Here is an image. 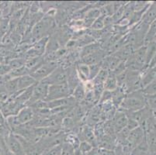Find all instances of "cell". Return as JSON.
<instances>
[{"mask_svg":"<svg viewBox=\"0 0 156 155\" xmlns=\"http://www.w3.org/2000/svg\"><path fill=\"white\" fill-rule=\"evenodd\" d=\"M55 23L56 22L55 21L54 16L44 14V16L42 19H41L33 27L30 38V44H34L37 41L45 37H50V33H51L52 31L56 27Z\"/></svg>","mask_w":156,"mask_h":155,"instance_id":"1","label":"cell"},{"mask_svg":"<svg viewBox=\"0 0 156 155\" xmlns=\"http://www.w3.org/2000/svg\"><path fill=\"white\" fill-rule=\"evenodd\" d=\"M146 106L145 95L142 89L127 94L119 109L126 112H135Z\"/></svg>","mask_w":156,"mask_h":155,"instance_id":"2","label":"cell"},{"mask_svg":"<svg viewBox=\"0 0 156 155\" xmlns=\"http://www.w3.org/2000/svg\"><path fill=\"white\" fill-rule=\"evenodd\" d=\"M72 92L68 83L49 85L48 96L45 102H51L57 99L69 97L72 96Z\"/></svg>","mask_w":156,"mask_h":155,"instance_id":"3","label":"cell"},{"mask_svg":"<svg viewBox=\"0 0 156 155\" xmlns=\"http://www.w3.org/2000/svg\"><path fill=\"white\" fill-rule=\"evenodd\" d=\"M48 85H59V84L67 83V72L66 68L62 65H58L55 70L47 77L46 79L41 81Z\"/></svg>","mask_w":156,"mask_h":155,"instance_id":"4","label":"cell"},{"mask_svg":"<svg viewBox=\"0 0 156 155\" xmlns=\"http://www.w3.org/2000/svg\"><path fill=\"white\" fill-rule=\"evenodd\" d=\"M58 66L56 62H45L42 65L30 74L31 76L37 82H41L46 79L57 67Z\"/></svg>","mask_w":156,"mask_h":155,"instance_id":"5","label":"cell"},{"mask_svg":"<svg viewBox=\"0 0 156 155\" xmlns=\"http://www.w3.org/2000/svg\"><path fill=\"white\" fill-rule=\"evenodd\" d=\"M48 87H49V85L44 83V82H37V83L34 85L31 99H30L29 102H28L27 105L26 106H30L31 104L37 102V101L46 100L47 96H48Z\"/></svg>","mask_w":156,"mask_h":155,"instance_id":"6","label":"cell"},{"mask_svg":"<svg viewBox=\"0 0 156 155\" xmlns=\"http://www.w3.org/2000/svg\"><path fill=\"white\" fill-rule=\"evenodd\" d=\"M23 107L24 106L19 103L16 99L9 98V100L3 104L1 112H2L4 117L6 119L9 116H16L20 111V109Z\"/></svg>","mask_w":156,"mask_h":155,"instance_id":"7","label":"cell"},{"mask_svg":"<svg viewBox=\"0 0 156 155\" xmlns=\"http://www.w3.org/2000/svg\"><path fill=\"white\" fill-rule=\"evenodd\" d=\"M5 142L7 149L13 155H27L20 142L12 133H9L5 137Z\"/></svg>","mask_w":156,"mask_h":155,"instance_id":"8","label":"cell"},{"mask_svg":"<svg viewBox=\"0 0 156 155\" xmlns=\"http://www.w3.org/2000/svg\"><path fill=\"white\" fill-rule=\"evenodd\" d=\"M146 139V133L140 126L131 130L127 136V142L134 149Z\"/></svg>","mask_w":156,"mask_h":155,"instance_id":"9","label":"cell"},{"mask_svg":"<svg viewBox=\"0 0 156 155\" xmlns=\"http://www.w3.org/2000/svg\"><path fill=\"white\" fill-rule=\"evenodd\" d=\"M112 121H113V126H114L116 133H117L127 126L128 118L124 110L118 109L115 116L112 119Z\"/></svg>","mask_w":156,"mask_h":155,"instance_id":"10","label":"cell"},{"mask_svg":"<svg viewBox=\"0 0 156 155\" xmlns=\"http://www.w3.org/2000/svg\"><path fill=\"white\" fill-rule=\"evenodd\" d=\"M106 51L102 48L100 51H96L95 53L89 55L87 56H85L83 58H80V63L85 64L87 65H93L100 64V62L104 59L105 57L106 56Z\"/></svg>","mask_w":156,"mask_h":155,"instance_id":"11","label":"cell"},{"mask_svg":"<svg viewBox=\"0 0 156 155\" xmlns=\"http://www.w3.org/2000/svg\"><path fill=\"white\" fill-rule=\"evenodd\" d=\"M48 107L49 109H57V108L62 107H71V106H76L79 103L76 102V100L72 97V96L64 99H57V100L51 101V102H47Z\"/></svg>","mask_w":156,"mask_h":155,"instance_id":"12","label":"cell"},{"mask_svg":"<svg viewBox=\"0 0 156 155\" xmlns=\"http://www.w3.org/2000/svg\"><path fill=\"white\" fill-rule=\"evenodd\" d=\"M16 116L20 124L25 125L32 121L35 116V112L30 106H24Z\"/></svg>","mask_w":156,"mask_h":155,"instance_id":"13","label":"cell"},{"mask_svg":"<svg viewBox=\"0 0 156 155\" xmlns=\"http://www.w3.org/2000/svg\"><path fill=\"white\" fill-rule=\"evenodd\" d=\"M156 19V1L150 2L149 5L143 14L141 22L150 26Z\"/></svg>","mask_w":156,"mask_h":155,"instance_id":"14","label":"cell"},{"mask_svg":"<svg viewBox=\"0 0 156 155\" xmlns=\"http://www.w3.org/2000/svg\"><path fill=\"white\" fill-rule=\"evenodd\" d=\"M112 99L111 102L113 106L117 108V109L120 107V104L122 103L123 100L124 99L125 96H127V92L124 88V86H120L117 87L115 90L112 91Z\"/></svg>","mask_w":156,"mask_h":155,"instance_id":"15","label":"cell"},{"mask_svg":"<svg viewBox=\"0 0 156 155\" xmlns=\"http://www.w3.org/2000/svg\"><path fill=\"white\" fill-rule=\"evenodd\" d=\"M37 83L30 75H27L18 78V92H22Z\"/></svg>","mask_w":156,"mask_h":155,"instance_id":"16","label":"cell"},{"mask_svg":"<svg viewBox=\"0 0 156 155\" xmlns=\"http://www.w3.org/2000/svg\"><path fill=\"white\" fill-rule=\"evenodd\" d=\"M76 72L81 82H86L89 80V67L83 63H79L76 65Z\"/></svg>","mask_w":156,"mask_h":155,"instance_id":"17","label":"cell"},{"mask_svg":"<svg viewBox=\"0 0 156 155\" xmlns=\"http://www.w3.org/2000/svg\"><path fill=\"white\" fill-rule=\"evenodd\" d=\"M86 95V90L85 88V85L83 82H80L79 85L76 87V89H74L72 92V96L76 99V102L78 103H80L81 102H83L84 100L85 97Z\"/></svg>","mask_w":156,"mask_h":155,"instance_id":"18","label":"cell"},{"mask_svg":"<svg viewBox=\"0 0 156 155\" xmlns=\"http://www.w3.org/2000/svg\"><path fill=\"white\" fill-rule=\"evenodd\" d=\"M117 87H118V84H117V75H115L113 72H110L104 82V89L112 92V91L115 90Z\"/></svg>","mask_w":156,"mask_h":155,"instance_id":"19","label":"cell"},{"mask_svg":"<svg viewBox=\"0 0 156 155\" xmlns=\"http://www.w3.org/2000/svg\"><path fill=\"white\" fill-rule=\"evenodd\" d=\"M146 141L150 154L156 153V130L146 133Z\"/></svg>","mask_w":156,"mask_h":155,"instance_id":"20","label":"cell"},{"mask_svg":"<svg viewBox=\"0 0 156 155\" xmlns=\"http://www.w3.org/2000/svg\"><path fill=\"white\" fill-rule=\"evenodd\" d=\"M101 45L99 44V43H92V44H89L86 45V46L83 47V49L81 50L80 51V58H83L85 56H87L89 55H91V54L95 53L96 51L101 50Z\"/></svg>","mask_w":156,"mask_h":155,"instance_id":"21","label":"cell"},{"mask_svg":"<svg viewBox=\"0 0 156 155\" xmlns=\"http://www.w3.org/2000/svg\"><path fill=\"white\" fill-rule=\"evenodd\" d=\"M5 88L9 96H12L18 92V78L12 79L5 82Z\"/></svg>","mask_w":156,"mask_h":155,"instance_id":"22","label":"cell"},{"mask_svg":"<svg viewBox=\"0 0 156 155\" xmlns=\"http://www.w3.org/2000/svg\"><path fill=\"white\" fill-rule=\"evenodd\" d=\"M146 46V64L148 67L150 62L154 57L156 51V43L154 41H151L145 45Z\"/></svg>","mask_w":156,"mask_h":155,"instance_id":"23","label":"cell"},{"mask_svg":"<svg viewBox=\"0 0 156 155\" xmlns=\"http://www.w3.org/2000/svg\"><path fill=\"white\" fill-rule=\"evenodd\" d=\"M156 35V19L149 26V29L147 31V33L146 35L145 40H144V45L148 44L149 42L154 40V36Z\"/></svg>","mask_w":156,"mask_h":155,"instance_id":"24","label":"cell"},{"mask_svg":"<svg viewBox=\"0 0 156 155\" xmlns=\"http://www.w3.org/2000/svg\"><path fill=\"white\" fill-rule=\"evenodd\" d=\"M61 155H77L76 149L72 144L68 142H63L62 143V153Z\"/></svg>","mask_w":156,"mask_h":155,"instance_id":"25","label":"cell"},{"mask_svg":"<svg viewBox=\"0 0 156 155\" xmlns=\"http://www.w3.org/2000/svg\"><path fill=\"white\" fill-rule=\"evenodd\" d=\"M146 106L149 108L154 115L156 114V94L145 96Z\"/></svg>","mask_w":156,"mask_h":155,"instance_id":"26","label":"cell"},{"mask_svg":"<svg viewBox=\"0 0 156 155\" xmlns=\"http://www.w3.org/2000/svg\"><path fill=\"white\" fill-rule=\"evenodd\" d=\"M105 18L102 16H100L97 19L93 22V25L91 26V29L93 30H103L106 27V23H105Z\"/></svg>","mask_w":156,"mask_h":155,"instance_id":"27","label":"cell"},{"mask_svg":"<svg viewBox=\"0 0 156 155\" xmlns=\"http://www.w3.org/2000/svg\"><path fill=\"white\" fill-rule=\"evenodd\" d=\"M109 71L106 70V69H103L102 68L101 70L100 71V72L98 73V75H96V78L93 80V82L94 83H100V84H104L105 81H106V78L109 75Z\"/></svg>","mask_w":156,"mask_h":155,"instance_id":"28","label":"cell"},{"mask_svg":"<svg viewBox=\"0 0 156 155\" xmlns=\"http://www.w3.org/2000/svg\"><path fill=\"white\" fill-rule=\"evenodd\" d=\"M143 92L145 96H150V95H155L156 94V79L149 83L145 87L142 89Z\"/></svg>","mask_w":156,"mask_h":155,"instance_id":"29","label":"cell"},{"mask_svg":"<svg viewBox=\"0 0 156 155\" xmlns=\"http://www.w3.org/2000/svg\"><path fill=\"white\" fill-rule=\"evenodd\" d=\"M62 153V143L49 147L43 152L41 155H61Z\"/></svg>","mask_w":156,"mask_h":155,"instance_id":"30","label":"cell"},{"mask_svg":"<svg viewBox=\"0 0 156 155\" xmlns=\"http://www.w3.org/2000/svg\"><path fill=\"white\" fill-rule=\"evenodd\" d=\"M89 80H93L96 78L98 73L101 70V62L100 64H96V65H89Z\"/></svg>","mask_w":156,"mask_h":155,"instance_id":"31","label":"cell"},{"mask_svg":"<svg viewBox=\"0 0 156 155\" xmlns=\"http://www.w3.org/2000/svg\"><path fill=\"white\" fill-rule=\"evenodd\" d=\"M26 60L24 58H20V59H13L12 60L9 64V66L10 67L11 70H16L18 68H20L25 65Z\"/></svg>","mask_w":156,"mask_h":155,"instance_id":"32","label":"cell"},{"mask_svg":"<svg viewBox=\"0 0 156 155\" xmlns=\"http://www.w3.org/2000/svg\"><path fill=\"white\" fill-rule=\"evenodd\" d=\"M112 99V93L110 91H107V90H104L103 91V94L101 95V97H100V100H99V104L102 105L105 102H110L111 101Z\"/></svg>","mask_w":156,"mask_h":155,"instance_id":"33","label":"cell"},{"mask_svg":"<svg viewBox=\"0 0 156 155\" xmlns=\"http://www.w3.org/2000/svg\"><path fill=\"white\" fill-rule=\"evenodd\" d=\"M85 155H102L100 153V149L98 147H93L91 150L89 152H88L87 153H86Z\"/></svg>","mask_w":156,"mask_h":155,"instance_id":"34","label":"cell"},{"mask_svg":"<svg viewBox=\"0 0 156 155\" xmlns=\"http://www.w3.org/2000/svg\"><path fill=\"white\" fill-rule=\"evenodd\" d=\"M0 124L3 125V126H7V127H9V126H8V125H7L6 119H5V118L4 117V116H3V115H2V112H1V110H0ZM9 130H10V129H9Z\"/></svg>","mask_w":156,"mask_h":155,"instance_id":"35","label":"cell"},{"mask_svg":"<svg viewBox=\"0 0 156 155\" xmlns=\"http://www.w3.org/2000/svg\"><path fill=\"white\" fill-rule=\"evenodd\" d=\"M155 65H156V51H155V53H154V57H153L152 60H151L149 65H148V67H154L155 66Z\"/></svg>","mask_w":156,"mask_h":155,"instance_id":"36","label":"cell"},{"mask_svg":"<svg viewBox=\"0 0 156 155\" xmlns=\"http://www.w3.org/2000/svg\"><path fill=\"white\" fill-rule=\"evenodd\" d=\"M5 155H13L10 151H9L8 149H6V151H5Z\"/></svg>","mask_w":156,"mask_h":155,"instance_id":"37","label":"cell"},{"mask_svg":"<svg viewBox=\"0 0 156 155\" xmlns=\"http://www.w3.org/2000/svg\"><path fill=\"white\" fill-rule=\"evenodd\" d=\"M3 104H4V103H2V102H1V101H0V110H1V109H2V106H3Z\"/></svg>","mask_w":156,"mask_h":155,"instance_id":"38","label":"cell"},{"mask_svg":"<svg viewBox=\"0 0 156 155\" xmlns=\"http://www.w3.org/2000/svg\"><path fill=\"white\" fill-rule=\"evenodd\" d=\"M153 41H154V42L156 43V35H155V36H154V40H153Z\"/></svg>","mask_w":156,"mask_h":155,"instance_id":"39","label":"cell"},{"mask_svg":"<svg viewBox=\"0 0 156 155\" xmlns=\"http://www.w3.org/2000/svg\"><path fill=\"white\" fill-rule=\"evenodd\" d=\"M150 154V153H149ZM150 155H156V153H154V154H150Z\"/></svg>","mask_w":156,"mask_h":155,"instance_id":"40","label":"cell"}]
</instances>
